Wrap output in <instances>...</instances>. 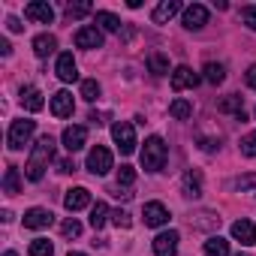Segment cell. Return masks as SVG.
Here are the masks:
<instances>
[{
  "instance_id": "1",
  "label": "cell",
  "mask_w": 256,
  "mask_h": 256,
  "mask_svg": "<svg viewBox=\"0 0 256 256\" xmlns=\"http://www.w3.org/2000/svg\"><path fill=\"white\" fill-rule=\"evenodd\" d=\"M54 160V139L46 133V136H40L36 139V145H34V151H30V157H28V166H24V175H28V181H42V175H46V169H48V163Z\"/></svg>"
},
{
  "instance_id": "2",
  "label": "cell",
  "mask_w": 256,
  "mask_h": 256,
  "mask_svg": "<svg viewBox=\"0 0 256 256\" xmlns=\"http://www.w3.org/2000/svg\"><path fill=\"white\" fill-rule=\"evenodd\" d=\"M169 160V145L160 136H148L145 148H142V169L145 172H160Z\"/></svg>"
},
{
  "instance_id": "3",
  "label": "cell",
  "mask_w": 256,
  "mask_h": 256,
  "mask_svg": "<svg viewBox=\"0 0 256 256\" xmlns=\"http://www.w3.org/2000/svg\"><path fill=\"white\" fill-rule=\"evenodd\" d=\"M36 133V120H30V118H18V120H12L10 124V133H6V145L12 148V151H22L28 142H30V136Z\"/></svg>"
},
{
  "instance_id": "4",
  "label": "cell",
  "mask_w": 256,
  "mask_h": 256,
  "mask_svg": "<svg viewBox=\"0 0 256 256\" xmlns=\"http://www.w3.org/2000/svg\"><path fill=\"white\" fill-rule=\"evenodd\" d=\"M112 166H114V160H112V151H108L106 145H94V148L88 151V172H90V175L102 178V175L112 172Z\"/></svg>"
},
{
  "instance_id": "5",
  "label": "cell",
  "mask_w": 256,
  "mask_h": 256,
  "mask_svg": "<svg viewBox=\"0 0 256 256\" xmlns=\"http://www.w3.org/2000/svg\"><path fill=\"white\" fill-rule=\"evenodd\" d=\"M112 139H114V145H118L120 154H133L136 151V130H133L130 120H118L112 126Z\"/></svg>"
},
{
  "instance_id": "6",
  "label": "cell",
  "mask_w": 256,
  "mask_h": 256,
  "mask_svg": "<svg viewBox=\"0 0 256 256\" xmlns=\"http://www.w3.org/2000/svg\"><path fill=\"white\" fill-rule=\"evenodd\" d=\"M24 18L36 22V24H52L54 22V10L48 0H30V4L24 6Z\"/></svg>"
},
{
  "instance_id": "7",
  "label": "cell",
  "mask_w": 256,
  "mask_h": 256,
  "mask_svg": "<svg viewBox=\"0 0 256 256\" xmlns=\"http://www.w3.org/2000/svg\"><path fill=\"white\" fill-rule=\"evenodd\" d=\"M142 220H145V226L160 229V226L169 223V208H166L163 202H145V208H142Z\"/></svg>"
},
{
  "instance_id": "8",
  "label": "cell",
  "mask_w": 256,
  "mask_h": 256,
  "mask_svg": "<svg viewBox=\"0 0 256 256\" xmlns=\"http://www.w3.org/2000/svg\"><path fill=\"white\" fill-rule=\"evenodd\" d=\"M199 78H202L199 72H193L190 66H184V64H181V66H175V70H172L169 84H172V90H187V88H196V84H199Z\"/></svg>"
},
{
  "instance_id": "9",
  "label": "cell",
  "mask_w": 256,
  "mask_h": 256,
  "mask_svg": "<svg viewBox=\"0 0 256 256\" xmlns=\"http://www.w3.org/2000/svg\"><path fill=\"white\" fill-rule=\"evenodd\" d=\"M60 142H64V148H66L70 154L82 151V148H84V142H88V126H78V124L66 126L64 136H60Z\"/></svg>"
},
{
  "instance_id": "10",
  "label": "cell",
  "mask_w": 256,
  "mask_h": 256,
  "mask_svg": "<svg viewBox=\"0 0 256 256\" xmlns=\"http://www.w3.org/2000/svg\"><path fill=\"white\" fill-rule=\"evenodd\" d=\"M184 18V28L187 30H199V28H205V22H208V6H202V4H190V6H184V12H181Z\"/></svg>"
},
{
  "instance_id": "11",
  "label": "cell",
  "mask_w": 256,
  "mask_h": 256,
  "mask_svg": "<svg viewBox=\"0 0 256 256\" xmlns=\"http://www.w3.org/2000/svg\"><path fill=\"white\" fill-rule=\"evenodd\" d=\"M178 241H181V235H178L175 229L160 232V235L154 238V256H175V253H178Z\"/></svg>"
},
{
  "instance_id": "12",
  "label": "cell",
  "mask_w": 256,
  "mask_h": 256,
  "mask_svg": "<svg viewBox=\"0 0 256 256\" xmlns=\"http://www.w3.org/2000/svg\"><path fill=\"white\" fill-rule=\"evenodd\" d=\"M76 46L78 48H100L102 46V30L96 24H84L76 30Z\"/></svg>"
},
{
  "instance_id": "13",
  "label": "cell",
  "mask_w": 256,
  "mask_h": 256,
  "mask_svg": "<svg viewBox=\"0 0 256 256\" xmlns=\"http://www.w3.org/2000/svg\"><path fill=\"white\" fill-rule=\"evenodd\" d=\"M54 72H58V78H60V82H66V84L78 82V66H76V58H72L70 52L58 54V66H54Z\"/></svg>"
},
{
  "instance_id": "14",
  "label": "cell",
  "mask_w": 256,
  "mask_h": 256,
  "mask_svg": "<svg viewBox=\"0 0 256 256\" xmlns=\"http://www.w3.org/2000/svg\"><path fill=\"white\" fill-rule=\"evenodd\" d=\"M90 205V190L88 187H72V190H66V196H64V208L66 211H82V208H88Z\"/></svg>"
},
{
  "instance_id": "15",
  "label": "cell",
  "mask_w": 256,
  "mask_h": 256,
  "mask_svg": "<svg viewBox=\"0 0 256 256\" xmlns=\"http://www.w3.org/2000/svg\"><path fill=\"white\" fill-rule=\"evenodd\" d=\"M54 223V214L48 208H28L24 211V226L28 229H48Z\"/></svg>"
},
{
  "instance_id": "16",
  "label": "cell",
  "mask_w": 256,
  "mask_h": 256,
  "mask_svg": "<svg viewBox=\"0 0 256 256\" xmlns=\"http://www.w3.org/2000/svg\"><path fill=\"white\" fill-rule=\"evenodd\" d=\"M178 12H184V6L178 4V0H163V4H157V6H154L151 22H154V24H166V22H172Z\"/></svg>"
},
{
  "instance_id": "17",
  "label": "cell",
  "mask_w": 256,
  "mask_h": 256,
  "mask_svg": "<svg viewBox=\"0 0 256 256\" xmlns=\"http://www.w3.org/2000/svg\"><path fill=\"white\" fill-rule=\"evenodd\" d=\"M18 100H22V106H24L28 112H42V108H46L42 90H40L36 84H24V88H22V94H18Z\"/></svg>"
},
{
  "instance_id": "18",
  "label": "cell",
  "mask_w": 256,
  "mask_h": 256,
  "mask_svg": "<svg viewBox=\"0 0 256 256\" xmlns=\"http://www.w3.org/2000/svg\"><path fill=\"white\" fill-rule=\"evenodd\" d=\"M48 108H52V114H54V118H70V114H72V108H76L72 94H70V90H58V94L52 96Z\"/></svg>"
},
{
  "instance_id": "19",
  "label": "cell",
  "mask_w": 256,
  "mask_h": 256,
  "mask_svg": "<svg viewBox=\"0 0 256 256\" xmlns=\"http://www.w3.org/2000/svg\"><path fill=\"white\" fill-rule=\"evenodd\" d=\"M232 238H235V241H241L244 247H250V244H256V226H253L250 220H244V217H241V220H235V223H232Z\"/></svg>"
},
{
  "instance_id": "20",
  "label": "cell",
  "mask_w": 256,
  "mask_h": 256,
  "mask_svg": "<svg viewBox=\"0 0 256 256\" xmlns=\"http://www.w3.org/2000/svg\"><path fill=\"white\" fill-rule=\"evenodd\" d=\"M217 112H226V114H235L238 120H247V114H244V96H238V94L223 96L217 102Z\"/></svg>"
},
{
  "instance_id": "21",
  "label": "cell",
  "mask_w": 256,
  "mask_h": 256,
  "mask_svg": "<svg viewBox=\"0 0 256 256\" xmlns=\"http://www.w3.org/2000/svg\"><path fill=\"white\" fill-rule=\"evenodd\" d=\"M181 187H184V196L199 199L202 196V172L199 169H187L184 178H181Z\"/></svg>"
},
{
  "instance_id": "22",
  "label": "cell",
  "mask_w": 256,
  "mask_h": 256,
  "mask_svg": "<svg viewBox=\"0 0 256 256\" xmlns=\"http://www.w3.org/2000/svg\"><path fill=\"white\" fill-rule=\"evenodd\" d=\"M54 48H58V40H54L52 34L34 36V54H36V58H48V54H54Z\"/></svg>"
},
{
  "instance_id": "23",
  "label": "cell",
  "mask_w": 256,
  "mask_h": 256,
  "mask_svg": "<svg viewBox=\"0 0 256 256\" xmlns=\"http://www.w3.org/2000/svg\"><path fill=\"white\" fill-rule=\"evenodd\" d=\"M169 114H172L175 120H190V118H193V102L184 100V96H178V100L169 102Z\"/></svg>"
},
{
  "instance_id": "24",
  "label": "cell",
  "mask_w": 256,
  "mask_h": 256,
  "mask_svg": "<svg viewBox=\"0 0 256 256\" xmlns=\"http://www.w3.org/2000/svg\"><path fill=\"white\" fill-rule=\"evenodd\" d=\"M4 193H10V196L22 193V172H18V166H6V175H4Z\"/></svg>"
},
{
  "instance_id": "25",
  "label": "cell",
  "mask_w": 256,
  "mask_h": 256,
  "mask_svg": "<svg viewBox=\"0 0 256 256\" xmlns=\"http://www.w3.org/2000/svg\"><path fill=\"white\" fill-rule=\"evenodd\" d=\"M202 250H205V256H229V241L220 235H211Z\"/></svg>"
},
{
  "instance_id": "26",
  "label": "cell",
  "mask_w": 256,
  "mask_h": 256,
  "mask_svg": "<svg viewBox=\"0 0 256 256\" xmlns=\"http://www.w3.org/2000/svg\"><path fill=\"white\" fill-rule=\"evenodd\" d=\"M148 70L154 72V76H166L169 72V58L163 54V52H151L148 54ZM172 76V72H169Z\"/></svg>"
},
{
  "instance_id": "27",
  "label": "cell",
  "mask_w": 256,
  "mask_h": 256,
  "mask_svg": "<svg viewBox=\"0 0 256 256\" xmlns=\"http://www.w3.org/2000/svg\"><path fill=\"white\" fill-rule=\"evenodd\" d=\"M202 78H205V82H211V84H220V82L226 78V66H223V64L208 60V64L202 66Z\"/></svg>"
},
{
  "instance_id": "28",
  "label": "cell",
  "mask_w": 256,
  "mask_h": 256,
  "mask_svg": "<svg viewBox=\"0 0 256 256\" xmlns=\"http://www.w3.org/2000/svg\"><path fill=\"white\" fill-rule=\"evenodd\" d=\"M108 217H112V211H108L106 202H94V205H90V226H94V229H102Z\"/></svg>"
},
{
  "instance_id": "29",
  "label": "cell",
  "mask_w": 256,
  "mask_h": 256,
  "mask_svg": "<svg viewBox=\"0 0 256 256\" xmlns=\"http://www.w3.org/2000/svg\"><path fill=\"white\" fill-rule=\"evenodd\" d=\"M96 24H100L102 30H108V34H118V30H120V18H118L114 12H106V10L96 12Z\"/></svg>"
},
{
  "instance_id": "30",
  "label": "cell",
  "mask_w": 256,
  "mask_h": 256,
  "mask_svg": "<svg viewBox=\"0 0 256 256\" xmlns=\"http://www.w3.org/2000/svg\"><path fill=\"white\" fill-rule=\"evenodd\" d=\"M28 253H30V256H52V253H54V244H52L48 238H34L30 247H28Z\"/></svg>"
},
{
  "instance_id": "31",
  "label": "cell",
  "mask_w": 256,
  "mask_h": 256,
  "mask_svg": "<svg viewBox=\"0 0 256 256\" xmlns=\"http://www.w3.org/2000/svg\"><path fill=\"white\" fill-rule=\"evenodd\" d=\"M100 94H102V88H100L96 78H84V82H82V96H84L88 102H96Z\"/></svg>"
},
{
  "instance_id": "32",
  "label": "cell",
  "mask_w": 256,
  "mask_h": 256,
  "mask_svg": "<svg viewBox=\"0 0 256 256\" xmlns=\"http://www.w3.org/2000/svg\"><path fill=\"white\" fill-rule=\"evenodd\" d=\"M133 184H136V169H133V166H120V169H118V187L130 190Z\"/></svg>"
},
{
  "instance_id": "33",
  "label": "cell",
  "mask_w": 256,
  "mask_h": 256,
  "mask_svg": "<svg viewBox=\"0 0 256 256\" xmlns=\"http://www.w3.org/2000/svg\"><path fill=\"white\" fill-rule=\"evenodd\" d=\"M94 12V6L90 4H66V18L72 22V18H84V16H90Z\"/></svg>"
},
{
  "instance_id": "34",
  "label": "cell",
  "mask_w": 256,
  "mask_h": 256,
  "mask_svg": "<svg viewBox=\"0 0 256 256\" xmlns=\"http://www.w3.org/2000/svg\"><path fill=\"white\" fill-rule=\"evenodd\" d=\"M60 235H64V238H78V235H82V223H78L76 217L64 220V223H60Z\"/></svg>"
},
{
  "instance_id": "35",
  "label": "cell",
  "mask_w": 256,
  "mask_h": 256,
  "mask_svg": "<svg viewBox=\"0 0 256 256\" xmlns=\"http://www.w3.org/2000/svg\"><path fill=\"white\" fill-rule=\"evenodd\" d=\"M241 154H244V157H256V130L241 139Z\"/></svg>"
},
{
  "instance_id": "36",
  "label": "cell",
  "mask_w": 256,
  "mask_h": 256,
  "mask_svg": "<svg viewBox=\"0 0 256 256\" xmlns=\"http://www.w3.org/2000/svg\"><path fill=\"white\" fill-rule=\"evenodd\" d=\"M112 223H114L118 229H130V226H133L130 214H126V211H120V208H118V211H112Z\"/></svg>"
},
{
  "instance_id": "37",
  "label": "cell",
  "mask_w": 256,
  "mask_h": 256,
  "mask_svg": "<svg viewBox=\"0 0 256 256\" xmlns=\"http://www.w3.org/2000/svg\"><path fill=\"white\" fill-rule=\"evenodd\" d=\"M232 187H238V190H256V172L253 175H244V178H235Z\"/></svg>"
},
{
  "instance_id": "38",
  "label": "cell",
  "mask_w": 256,
  "mask_h": 256,
  "mask_svg": "<svg viewBox=\"0 0 256 256\" xmlns=\"http://www.w3.org/2000/svg\"><path fill=\"white\" fill-rule=\"evenodd\" d=\"M241 22H244L250 30H256V6H244V10H241Z\"/></svg>"
},
{
  "instance_id": "39",
  "label": "cell",
  "mask_w": 256,
  "mask_h": 256,
  "mask_svg": "<svg viewBox=\"0 0 256 256\" xmlns=\"http://www.w3.org/2000/svg\"><path fill=\"white\" fill-rule=\"evenodd\" d=\"M244 78H247V84H250V88L256 90V64H253V66H250V70L244 72Z\"/></svg>"
},
{
  "instance_id": "40",
  "label": "cell",
  "mask_w": 256,
  "mask_h": 256,
  "mask_svg": "<svg viewBox=\"0 0 256 256\" xmlns=\"http://www.w3.org/2000/svg\"><path fill=\"white\" fill-rule=\"evenodd\" d=\"M0 54H4V58H10V54H12V46H10L6 40H0Z\"/></svg>"
},
{
  "instance_id": "41",
  "label": "cell",
  "mask_w": 256,
  "mask_h": 256,
  "mask_svg": "<svg viewBox=\"0 0 256 256\" xmlns=\"http://www.w3.org/2000/svg\"><path fill=\"white\" fill-rule=\"evenodd\" d=\"M6 24H10V30H12V34H18V30H22V22H18V18H10Z\"/></svg>"
},
{
  "instance_id": "42",
  "label": "cell",
  "mask_w": 256,
  "mask_h": 256,
  "mask_svg": "<svg viewBox=\"0 0 256 256\" xmlns=\"http://www.w3.org/2000/svg\"><path fill=\"white\" fill-rule=\"evenodd\" d=\"M72 169H76L72 160H60V172H72Z\"/></svg>"
},
{
  "instance_id": "43",
  "label": "cell",
  "mask_w": 256,
  "mask_h": 256,
  "mask_svg": "<svg viewBox=\"0 0 256 256\" xmlns=\"http://www.w3.org/2000/svg\"><path fill=\"white\" fill-rule=\"evenodd\" d=\"M70 256H88V253H78V250H70Z\"/></svg>"
},
{
  "instance_id": "44",
  "label": "cell",
  "mask_w": 256,
  "mask_h": 256,
  "mask_svg": "<svg viewBox=\"0 0 256 256\" xmlns=\"http://www.w3.org/2000/svg\"><path fill=\"white\" fill-rule=\"evenodd\" d=\"M4 256H18V253H16V250H6V253H4Z\"/></svg>"
},
{
  "instance_id": "45",
  "label": "cell",
  "mask_w": 256,
  "mask_h": 256,
  "mask_svg": "<svg viewBox=\"0 0 256 256\" xmlns=\"http://www.w3.org/2000/svg\"><path fill=\"white\" fill-rule=\"evenodd\" d=\"M238 256H247V253H238Z\"/></svg>"
}]
</instances>
